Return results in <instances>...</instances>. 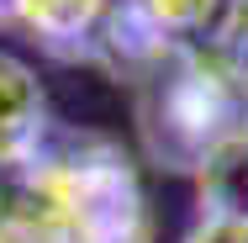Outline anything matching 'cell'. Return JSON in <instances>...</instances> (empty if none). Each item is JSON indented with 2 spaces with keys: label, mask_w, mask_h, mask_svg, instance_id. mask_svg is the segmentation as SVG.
<instances>
[{
  "label": "cell",
  "mask_w": 248,
  "mask_h": 243,
  "mask_svg": "<svg viewBox=\"0 0 248 243\" xmlns=\"http://www.w3.org/2000/svg\"><path fill=\"white\" fill-rule=\"evenodd\" d=\"M190 243H248V217H206Z\"/></svg>",
  "instance_id": "3"
},
{
  "label": "cell",
  "mask_w": 248,
  "mask_h": 243,
  "mask_svg": "<svg viewBox=\"0 0 248 243\" xmlns=\"http://www.w3.org/2000/svg\"><path fill=\"white\" fill-rule=\"evenodd\" d=\"M153 64H158V74H153L148 100H143V132L164 164L201 169L211 148L227 132H238L243 90L232 85V74L211 53L164 48Z\"/></svg>",
  "instance_id": "1"
},
{
  "label": "cell",
  "mask_w": 248,
  "mask_h": 243,
  "mask_svg": "<svg viewBox=\"0 0 248 243\" xmlns=\"http://www.w3.org/2000/svg\"><path fill=\"white\" fill-rule=\"evenodd\" d=\"M111 0H0V27L32 32L53 53H90Z\"/></svg>",
  "instance_id": "2"
}]
</instances>
